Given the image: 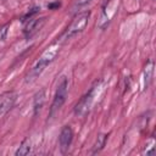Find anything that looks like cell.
<instances>
[{"instance_id": "1", "label": "cell", "mask_w": 156, "mask_h": 156, "mask_svg": "<svg viewBox=\"0 0 156 156\" xmlns=\"http://www.w3.org/2000/svg\"><path fill=\"white\" fill-rule=\"evenodd\" d=\"M57 51H58V48H57V46H51V48H49V49L40 56V58L35 62V65H34L33 68L30 69V72H29V74H28V80H29V79H35L37 77H39V76L41 74V72L46 68V66L54 61V58L56 57Z\"/></svg>"}, {"instance_id": "8", "label": "cell", "mask_w": 156, "mask_h": 156, "mask_svg": "<svg viewBox=\"0 0 156 156\" xmlns=\"http://www.w3.org/2000/svg\"><path fill=\"white\" fill-rule=\"evenodd\" d=\"M45 102V90L41 89L34 95V101H33V107H34V115H38V112L41 110L43 105Z\"/></svg>"}, {"instance_id": "3", "label": "cell", "mask_w": 156, "mask_h": 156, "mask_svg": "<svg viewBox=\"0 0 156 156\" xmlns=\"http://www.w3.org/2000/svg\"><path fill=\"white\" fill-rule=\"evenodd\" d=\"M89 17H90V12L89 11H85V12H82L79 15H77L74 17V20L72 21V23L69 24V27L67 28V32H66V38H71L78 33H80L85 26L88 24V21H89Z\"/></svg>"}, {"instance_id": "4", "label": "cell", "mask_w": 156, "mask_h": 156, "mask_svg": "<svg viewBox=\"0 0 156 156\" xmlns=\"http://www.w3.org/2000/svg\"><path fill=\"white\" fill-rule=\"evenodd\" d=\"M72 139H73V130L69 126H65L61 132H60V135H58V144H60V149H61V152H66L68 149H69V145L72 143Z\"/></svg>"}, {"instance_id": "9", "label": "cell", "mask_w": 156, "mask_h": 156, "mask_svg": "<svg viewBox=\"0 0 156 156\" xmlns=\"http://www.w3.org/2000/svg\"><path fill=\"white\" fill-rule=\"evenodd\" d=\"M152 72H154V62L151 60H149L146 66H145V69H144V84H145V87H147L150 84Z\"/></svg>"}, {"instance_id": "12", "label": "cell", "mask_w": 156, "mask_h": 156, "mask_svg": "<svg viewBox=\"0 0 156 156\" xmlns=\"http://www.w3.org/2000/svg\"><path fill=\"white\" fill-rule=\"evenodd\" d=\"M6 32H7V27H4V28L0 29V40H4V39H5Z\"/></svg>"}, {"instance_id": "5", "label": "cell", "mask_w": 156, "mask_h": 156, "mask_svg": "<svg viewBox=\"0 0 156 156\" xmlns=\"http://www.w3.org/2000/svg\"><path fill=\"white\" fill-rule=\"evenodd\" d=\"M17 94L15 91H6L0 95V116L5 115L16 102Z\"/></svg>"}, {"instance_id": "6", "label": "cell", "mask_w": 156, "mask_h": 156, "mask_svg": "<svg viewBox=\"0 0 156 156\" xmlns=\"http://www.w3.org/2000/svg\"><path fill=\"white\" fill-rule=\"evenodd\" d=\"M91 102H93V89L76 105V108H74L76 115H78V116H85L89 112V108L91 106Z\"/></svg>"}, {"instance_id": "11", "label": "cell", "mask_w": 156, "mask_h": 156, "mask_svg": "<svg viewBox=\"0 0 156 156\" xmlns=\"http://www.w3.org/2000/svg\"><path fill=\"white\" fill-rule=\"evenodd\" d=\"M30 149H32V146H30L29 140H24L21 144V146L17 149V151L15 152V155L16 156H26V155H28L30 152Z\"/></svg>"}, {"instance_id": "10", "label": "cell", "mask_w": 156, "mask_h": 156, "mask_svg": "<svg viewBox=\"0 0 156 156\" xmlns=\"http://www.w3.org/2000/svg\"><path fill=\"white\" fill-rule=\"evenodd\" d=\"M107 136H108L107 134H99V136H98V139H96V141H95V145H94V147H93L91 154H98L99 151L102 150V147H104L105 144H106Z\"/></svg>"}, {"instance_id": "2", "label": "cell", "mask_w": 156, "mask_h": 156, "mask_svg": "<svg viewBox=\"0 0 156 156\" xmlns=\"http://www.w3.org/2000/svg\"><path fill=\"white\" fill-rule=\"evenodd\" d=\"M67 91H68V83H67V79L63 78L62 82L57 85V89H56V93H55V96L51 104V108H50V116H52L56 111H58L62 107L67 98Z\"/></svg>"}, {"instance_id": "7", "label": "cell", "mask_w": 156, "mask_h": 156, "mask_svg": "<svg viewBox=\"0 0 156 156\" xmlns=\"http://www.w3.org/2000/svg\"><path fill=\"white\" fill-rule=\"evenodd\" d=\"M45 18H35V20H29L27 24L24 26V34L26 37H32L35 32H38L41 26L44 24Z\"/></svg>"}, {"instance_id": "13", "label": "cell", "mask_w": 156, "mask_h": 156, "mask_svg": "<svg viewBox=\"0 0 156 156\" xmlns=\"http://www.w3.org/2000/svg\"><path fill=\"white\" fill-rule=\"evenodd\" d=\"M90 0H77V5H84L87 2H89Z\"/></svg>"}]
</instances>
